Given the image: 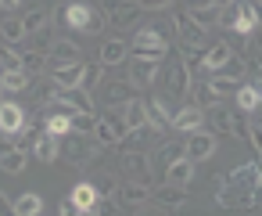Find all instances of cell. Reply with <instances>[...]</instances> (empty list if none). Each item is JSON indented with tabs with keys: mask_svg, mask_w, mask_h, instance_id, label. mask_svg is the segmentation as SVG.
I'll return each instance as SVG.
<instances>
[{
	"mask_svg": "<svg viewBox=\"0 0 262 216\" xmlns=\"http://www.w3.org/2000/svg\"><path fill=\"white\" fill-rule=\"evenodd\" d=\"M61 22L72 33H101L104 29V15H97L90 4H83V0H72V4L61 8Z\"/></svg>",
	"mask_w": 262,
	"mask_h": 216,
	"instance_id": "1",
	"label": "cell"
},
{
	"mask_svg": "<svg viewBox=\"0 0 262 216\" xmlns=\"http://www.w3.org/2000/svg\"><path fill=\"white\" fill-rule=\"evenodd\" d=\"M215 148H219V137H215L212 130H201V126L190 130L187 141H183V155H187L190 162H205V159H212Z\"/></svg>",
	"mask_w": 262,
	"mask_h": 216,
	"instance_id": "2",
	"label": "cell"
},
{
	"mask_svg": "<svg viewBox=\"0 0 262 216\" xmlns=\"http://www.w3.org/2000/svg\"><path fill=\"white\" fill-rule=\"evenodd\" d=\"M104 8H108V11H104V22H112L115 29H129V26H137L140 15H144V8L137 4V0H108Z\"/></svg>",
	"mask_w": 262,
	"mask_h": 216,
	"instance_id": "3",
	"label": "cell"
},
{
	"mask_svg": "<svg viewBox=\"0 0 262 216\" xmlns=\"http://www.w3.org/2000/svg\"><path fill=\"white\" fill-rule=\"evenodd\" d=\"M172 29H176L183 51H201V47H205V36H208V33H205L187 11H176V15H172Z\"/></svg>",
	"mask_w": 262,
	"mask_h": 216,
	"instance_id": "4",
	"label": "cell"
},
{
	"mask_svg": "<svg viewBox=\"0 0 262 216\" xmlns=\"http://www.w3.org/2000/svg\"><path fill=\"white\" fill-rule=\"evenodd\" d=\"M26 130H29L26 112L15 101H0V133H4V137H22Z\"/></svg>",
	"mask_w": 262,
	"mask_h": 216,
	"instance_id": "5",
	"label": "cell"
},
{
	"mask_svg": "<svg viewBox=\"0 0 262 216\" xmlns=\"http://www.w3.org/2000/svg\"><path fill=\"white\" fill-rule=\"evenodd\" d=\"M190 65L187 62H169V69H165V87H169V97H187L190 94Z\"/></svg>",
	"mask_w": 262,
	"mask_h": 216,
	"instance_id": "6",
	"label": "cell"
},
{
	"mask_svg": "<svg viewBox=\"0 0 262 216\" xmlns=\"http://www.w3.org/2000/svg\"><path fill=\"white\" fill-rule=\"evenodd\" d=\"M122 173H126L129 180L151 184V155H147L144 148H129V151L122 155Z\"/></svg>",
	"mask_w": 262,
	"mask_h": 216,
	"instance_id": "7",
	"label": "cell"
},
{
	"mask_svg": "<svg viewBox=\"0 0 262 216\" xmlns=\"http://www.w3.org/2000/svg\"><path fill=\"white\" fill-rule=\"evenodd\" d=\"M151 202H158V205H165V209H183V205H187V184L165 180L158 191H151Z\"/></svg>",
	"mask_w": 262,
	"mask_h": 216,
	"instance_id": "8",
	"label": "cell"
},
{
	"mask_svg": "<svg viewBox=\"0 0 262 216\" xmlns=\"http://www.w3.org/2000/svg\"><path fill=\"white\" fill-rule=\"evenodd\" d=\"M237 36H251L255 29H258V4L255 0H241V8H237V18H233V26H230Z\"/></svg>",
	"mask_w": 262,
	"mask_h": 216,
	"instance_id": "9",
	"label": "cell"
},
{
	"mask_svg": "<svg viewBox=\"0 0 262 216\" xmlns=\"http://www.w3.org/2000/svg\"><path fill=\"white\" fill-rule=\"evenodd\" d=\"M51 83H61V87H79L83 80V58L79 62H51Z\"/></svg>",
	"mask_w": 262,
	"mask_h": 216,
	"instance_id": "10",
	"label": "cell"
},
{
	"mask_svg": "<svg viewBox=\"0 0 262 216\" xmlns=\"http://www.w3.org/2000/svg\"><path fill=\"white\" fill-rule=\"evenodd\" d=\"M129 83H133V87H151V83H158V62L129 58Z\"/></svg>",
	"mask_w": 262,
	"mask_h": 216,
	"instance_id": "11",
	"label": "cell"
},
{
	"mask_svg": "<svg viewBox=\"0 0 262 216\" xmlns=\"http://www.w3.org/2000/svg\"><path fill=\"white\" fill-rule=\"evenodd\" d=\"M69 137V148H65V155H69V162H76V166H86L90 159H94V151H90V141L94 137H86V133H65Z\"/></svg>",
	"mask_w": 262,
	"mask_h": 216,
	"instance_id": "12",
	"label": "cell"
},
{
	"mask_svg": "<svg viewBox=\"0 0 262 216\" xmlns=\"http://www.w3.org/2000/svg\"><path fill=\"white\" fill-rule=\"evenodd\" d=\"M169 126H172V130H180V133L198 130V126H201V108H198V105H183L180 112H172V115H169Z\"/></svg>",
	"mask_w": 262,
	"mask_h": 216,
	"instance_id": "13",
	"label": "cell"
},
{
	"mask_svg": "<svg viewBox=\"0 0 262 216\" xmlns=\"http://www.w3.org/2000/svg\"><path fill=\"white\" fill-rule=\"evenodd\" d=\"M226 180H230L233 187H241V191H255L258 180H262V169H258V162H248V166H237Z\"/></svg>",
	"mask_w": 262,
	"mask_h": 216,
	"instance_id": "14",
	"label": "cell"
},
{
	"mask_svg": "<svg viewBox=\"0 0 262 216\" xmlns=\"http://www.w3.org/2000/svg\"><path fill=\"white\" fill-rule=\"evenodd\" d=\"M0 90H4V94L29 90V72L26 69H0Z\"/></svg>",
	"mask_w": 262,
	"mask_h": 216,
	"instance_id": "15",
	"label": "cell"
},
{
	"mask_svg": "<svg viewBox=\"0 0 262 216\" xmlns=\"http://www.w3.org/2000/svg\"><path fill=\"white\" fill-rule=\"evenodd\" d=\"M33 155H36L40 162H58V155H61L58 137H51V133H36V137H33Z\"/></svg>",
	"mask_w": 262,
	"mask_h": 216,
	"instance_id": "16",
	"label": "cell"
},
{
	"mask_svg": "<svg viewBox=\"0 0 262 216\" xmlns=\"http://www.w3.org/2000/svg\"><path fill=\"white\" fill-rule=\"evenodd\" d=\"M119 198H122V205H144V202H151V184H144V180H129L122 191H115Z\"/></svg>",
	"mask_w": 262,
	"mask_h": 216,
	"instance_id": "17",
	"label": "cell"
},
{
	"mask_svg": "<svg viewBox=\"0 0 262 216\" xmlns=\"http://www.w3.org/2000/svg\"><path fill=\"white\" fill-rule=\"evenodd\" d=\"M47 58H51V62H79V58H83V47L72 44V40H51Z\"/></svg>",
	"mask_w": 262,
	"mask_h": 216,
	"instance_id": "18",
	"label": "cell"
},
{
	"mask_svg": "<svg viewBox=\"0 0 262 216\" xmlns=\"http://www.w3.org/2000/svg\"><path fill=\"white\" fill-rule=\"evenodd\" d=\"M97 58H101L104 65H122V62L129 58V44H126V40H104Z\"/></svg>",
	"mask_w": 262,
	"mask_h": 216,
	"instance_id": "19",
	"label": "cell"
},
{
	"mask_svg": "<svg viewBox=\"0 0 262 216\" xmlns=\"http://www.w3.org/2000/svg\"><path fill=\"white\" fill-rule=\"evenodd\" d=\"M233 94H237V108H241V112H255V108H258V101H262L258 83H244V80H241Z\"/></svg>",
	"mask_w": 262,
	"mask_h": 216,
	"instance_id": "20",
	"label": "cell"
},
{
	"mask_svg": "<svg viewBox=\"0 0 262 216\" xmlns=\"http://www.w3.org/2000/svg\"><path fill=\"white\" fill-rule=\"evenodd\" d=\"M26 162H29V151H22L18 144H11V148L0 151V169H4V173H22Z\"/></svg>",
	"mask_w": 262,
	"mask_h": 216,
	"instance_id": "21",
	"label": "cell"
},
{
	"mask_svg": "<svg viewBox=\"0 0 262 216\" xmlns=\"http://www.w3.org/2000/svg\"><path fill=\"white\" fill-rule=\"evenodd\" d=\"M230 54H233V51H230V44L215 40V44H212V47L205 51V58H201V69H205V72L212 76V72H215V69H219V65H223V62L230 58Z\"/></svg>",
	"mask_w": 262,
	"mask_h": 216,
	"instance_id": "22",
	"label": "cell"
},
{
	"mask_svg": "<svg viewBox=\"0 0 262 216\" xmlns=\"http://www.w3.org/2000/svg\"><path fill=\"white\" fill-rule=\"evenodd\" d=\"M194 166H198V162H190V159L183 155V159H176V162L165 166V180H172V184H190V180H194Z\"/></svg>",
	"mask_w": 262,
	"mask_h": 216,
	"instance_id": "23",
	"label": "cell"
},
{
	"mask_svg": "<svg viewBox=\"0 0 262 216\" xmlns=\"http://www.w3.org/2000/svg\"><path fill=\"white\" fill-rule=\"evenodd\" d=\"M122 115H126V126H129V130H140V126L147 123V108H144V101H140V97L122 101Z\"/></svg>",
	"mask_w": 262,
	"mask_h": 216,
	"instance_id": "24",
	"label": "cell"
},
{
	"mask_svg": "<svg viewBox=\"0 0 262 216\" xmlns=\"http://www.w3.org/2000/svg\"><path fill=\"white\" fill-rule=\"evenodd\" d=\"M69 198H72L76 212H90V209H94V202H97V191H94V184H86V180H83V184H76V187H72V194H69Z\"/></svg>",
	"mask_w": 262,
	"mask_h": 216,
	"instance_id": "25",
	"label": "cell"
},
{
	"mask_svg": "<svg viewBox=\"0 0 262 216\" xmlns=\"http://www.w3.org/2000/svg\"><path fill=\"white\" fill-rule=\"evenodd\" d=\"M69 130H72V112H54L43 119V133H51V137H65Z\"/></svg>",
	"mask_w": 262,
	"mask_h": 216,
	"instance_id": "26",
	"label": "cell"
},
{
	"mask_svg": "<svg viewBox=\"0 0 262 216\" xmlns=\"http://www.w3.org/2000/svg\"><path fill=\"white\" fill-rule=\"evenodd\" d=\"M0 36H4L8 47H11V44H22V40H26V26H22V18L8 15L4 22H0Z\"/></svg>",
	"mask_w": 262,
	"mask_h": 216,
	"instance_id": "27",
	"label": "cell"
},
{
	"mask_svg": "<svg viewBox=\"0 0 262 216\" xmlns=\"http://www.w3.org/2000/svg\"><path fill=\"white\" fill-rule=\"evenodd\" d=\"M43 212V198L36 191H26L22 198H15V216H36Z\"/></svg>",
	"mask_w": 262,
	"mask_h": 216,
	"instance_id": "28",
	"label": "cell"
},
{
	"mask_svg": "<svg viewBox=\"0 0 262 216\" xmlns=\"http://www.w3.org/2000/svg\"><path fill=\"white\" fill-rule=\"evenodd\" d=\"M129 47H165V36L158 33V26H144V29H137Z\"/></svg>",
	"mask_w": 262,
	"mask_h": 216,
	"instance_id": "29",
	"label": "cell"
},
{
	"mask_svg": "<svg viewBox=\"0 0 262 216\" xmlns=\"http://www.w3.org/2000/svg\"><path fill=\"white\" fill-rule=\"evenodd\" d=\"M104 69H108V65H104L101 58H97L94 65H86V62H83V80H79V87H83V90H94V87L101 83V76H104Z\"/></svg>",
	"mask_w": 262,
	"mask_h": 216,
	"instance_id": "30",
	"label": "cell"
},
{
	"mask_svg": "<svg viewBox=\"0 0 262 216\" xmlns=\"http://www.w3.org/2000/svg\"><path fill=\"white\" fill-rule=\"evenodd\" d=\"M18 58H22V69L26 72H43V65H51L47 51H22Z\"/></svg>",
	"mask_w": 262,
	"mask_h": 216,
	"instance_id": "31",
	"label": "cell"
},
{
	"mask_svg": "<svg viewBox=\"0 0 262 216\" xmlns=\"http://www.w3.org/2000/svg\"><path fill=\"white\" fill-rule=\"evenodd\" d=\"M133 94H137V87H133L129 80H115V83L108 87V101H112V105H122V101H129Z\"/></svg>",
	"mask_w": 262,
	"mask_h": 216,
	"instance_id": "32",
	"label": "cell"
},
{
	"mask_svg": "<svg viewBox=\"0 0 262 216\" xmlns=\"http://www.w3.org/2000/svg\"><path fill=\"white\" fill-rule=\"evenodd\" d=\"M94 130H97V115L94 112H72V133L94 137Z\"/></svg>",
	"mask_w": 262,
	"mask_h": 216,
	"instance_id": "33",
	"label": "cell"
},
{
	"mask_svg": "<svg viewBox=\"0 0 262 216\" xmlns=\"http://www.w3.org/2000/svg\"><path fill=\"white\" fill-rule=\"evenodd\" d=\"M215 11H219V8H187V15H190L205 33H208V29H215Z\"/></svg>",
	"mask_w": 262,
	"mask_h": 216,
	"instance_id": "34",
	"label": "cell"
},
{
	"mask_svg": "<svg viewBox=\"0 0 262 216\" xmlns=\"http://www.w3.org/2000/svg\"><path fill=\"white\" fill-rule=\"evenodd\" d=\"M212 76H230V80H241V76H244V58L230 54V58H226V62H223L215 72H212Z\"/></svg>",
	"mask_w": 262,
	"mask_h": 216,
	"instance_id": "35",
	"label": "cell"
},
{
	"mask_svg": "<svg viewBox=\"0 0 262 216\" xmlns=\"http://www.w3.org/2000/svg\"><path fill=\"white\" fill-rule=\"evenodd\" d=\"M190 87H194V83H190ZM194 94H198V108H208V105H215V101H219V94L212 90V83H208V80H205V83H198V87H194Z\"/></svg>",
	"mask_w": 262,
	"mask_h": 216,
	"instance_id": "36",
	"label": "cell"
},
{
	"mask_svg": "<svg viewBox=\"0 0 262 216\" xmlns=\"http://www.w3.org/2000/svg\"><path fill=\"white\" fill-rule=\"evenodd\" d=\"M158 159H162V166H169V162L183 159V141H165V144H162V151H158Z\"/></svg>",
	"mask_w": 262,
	"mask_h": 216,
	"instance_id": "37",
	"label": "cell"
},
{
	"mask_svg": "<svg viewBox=\"0 0 262 216\" xmlns=\"http://www.w3.org/2000/svg\"><path fill=\"white\" fill-rule=\"evenodd\" d=\"M94 141H101V148H112V144H119V137L112 133V126H108L104 119H97V130H94Z\"/></svg>",
	"mask_w": 262,
	"mask_h": 216,
	"instance_id": "38",
	"label": "cell"
},
{
	"mask_svg": "<svg viewBox=\"0 0 262 216\" xmlns=\"http://www.w3.org/2000/svg\"><path fill=\"white\" fill-rule=\"evenodd\" d=\"M208 83H212V90H215V94H233L241 80H230V76H208Z\"/></svg>",
	"mask_w": 262,
	"mask_h": 216,
	"instance_id": "39",
	"label": "cell"
},
{
	"mask_svg": "<svg viewBox=\"0 0 262 216\" xmlns=\"http://www.w3.org/2000/svg\"><path fill=\"white\" fill-rule=\"evenodd\" d=\"M94 191H97V198H115V191H119V180H115V176H101V180L94 184Z\"/></svg>",
	"mask_w": 262,
	"mask_h": 216,
	"instance_id": "40",
	"label": "cell"
},
{
	"mask_svg": "<svg viewBox=\"0 0 262 216\" xmlns=\"http://www.w3.org/2000/svg\"><path fill=\"white\" fill-rule=\"evenodd\" d=\"M0 65H4V69H22V58H18V51L4 47V51H0Z\"/></svg>",
	"mask_w": 262,
	"mask_h": 216,
	"instance_id": "41",
	"label": "cell"
},
{
	"mask_svg": "<svg viewBox=\"0 0 262 216\" xmlns=\"http://www.w3.org/2000/svg\"><path fill=\"white\" fill-rule=\"evenodd\" d=\"M137 4H140L144 11H165V8L172 4V0H137Z\"/></svg>",
	"mask_w": 262,
	"mask_h": 216,
	"instance_id": "42",
	"label": "cell"
},
{
	"mask_svg": "<svg viewBox=\"0 0 262 216\" xmlns=\"http://www.w3.org/2000/svg\"><path fill=\"white\" fill-rule=\"evenodd\" d=\"M230 133H233V137H241V141H244V137H248V123H244V119H241V115H233V123H230Z\"/></svg>",
	"mask_w": 262,
	"mask_h": 216,
	"instance_id": "43",
	"label": "cell"
},
{
	"mask_svg": "<svg viewBox=\"0 0 262 216\" xmlns=\"http://www.w3.org/2000/svg\"><path fill=\"white\" fill-rule=\"evenodd\" d=\"M8 212H15V202H11L4 191H0V216H8Z\"/></svg>",
	"mask_w": 262,
	"mask_h": 216,
	"instance_id": "44",
	"label": "cell"
},
{
	"mask_svg": "<svg viewBox=\"0 0 262 216\" xmlns=\"http://www.w3.org/2000/svg\"><path fill=\"white\" fill-rule=\"evenodd\" d=\"M58 212H61V216H76V205H72V198H65V202L58 205Z\"/></svg>",
	"mask_w": 262,
	"mask_h": 216,
	"instance_id": "45",
	"label": "cell"
},
{
	"mask_svg": "<svg viewBox=\"0 0 262 216\" xmlns=\"http://www.w3.org/2000/svg\"><path fill=\"white\" fill-rule=\"evenodd\" d=\"M0 8H8V11H15V8H18V0H0Z\"/></svg>",
	"mask_w": 262,
	"mask_h": 216,
	"instance_id": "46",
	"label": "cell"
}]
</instances>
